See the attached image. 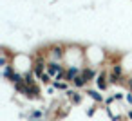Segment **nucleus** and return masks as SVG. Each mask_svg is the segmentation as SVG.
Wrapping results in <instances>:
<instances>
[{
	"label": "nucleus",
	"instance_id": "nucleus-1",
	"mask_svg": "<svg viewBox=\"0 0 132 121\" xmlns=\"http://www.w3.org/2000/svg\"><path fill=\"white\" fill-rule=\"evenodd\" d=\"M63 63L67 67L74 65V67H83L87 63V58H85V49H81L80 45L76 44H67L65 45V58H63Z\"/></svg>",
	"mask_w": 132,
	"mask_h": 121
},
{
	"label": "nucleus",
	"instance_id": "nucleus-2",
	"mask_svg": "<svg viewBox=\"0 0 132 121\" xmlns=\"http://www.w3.org/2000/svg\"><path fill=\"white\" fill-rule=\"evenodd\" d=\"M11 63H13V67H15L16 71H20L22 74H27V72H33L35 58H31V56L26 54V53H15Z\"/></svg>",
	"mask_w": 132,
	"mask_h": 121
},
{
	"label": "nucleus",
	"instance_id": "nucleus-3",
	"mask_svg": "<svg viewBox=\"0 0 132 121\" xmlns=\"http://www.w3.org/2000/svg\"><path fill=\"white\" fill-rule=\"evenodd\" d=\"M85 58H87V63L94 65V67H101L105 63V60H107V54H105V51L101 47L90 45V47L85 49Z\"/></svg>",
	"mask_w": 132,
	"mask_h": 121
},
{
	"label": "nucleus",
	"instance_id": "nucleus-4",
	"mask_svg": "<svg viewBox=\"0 0 132 121\" xmlns=\"http://www.w3.org/2000/svg\"><path fill=\"white\" fill-rule=\"evenodd\" d=\"M44 54L47 62H63L65 58V44H51L44 47Z\"/></svg>",
	"mask_w": 132,
	"mask_h": 121
},
{
	"label": "nucleus",
	"instance_id": "nucleus-5",
	"mask_svg": "<svg viewBox=\"0 0 132 121\" xmlns=\"http://www.w3.org/2000/svg\"><path fill=\"white\" fill-rule=\"evenodd\" d=\"M63 96L71 101V105H72V107H80V105L83 103V99H85V94L81 92V89H76V87L67 89V90L63 92Z\"/></svg>",
	"mask_w": 132,
	"mask_h": 121
},
{
	"label": "nucleus",
	"instance_id": "nucleus-6",
	"mask_svg": "<svg viewBox=\"0 0 132 121\" xmlns=\"http://www.w3.org/2000/svg\"><path fill=\"white\" fill-rule=\"evenodd\" d=\"M94 83H96V87L100 89V90H109V87L112 85L110 83V76H109V71L107 69H100V72H98V76H96V80H94Z\"/></svg>",
	"mask_w": 132,
	"mask_h": 121
},
{
	"label": "nucleus",
	"instance_id": "nucleus-7",
	"mask_svg": "<svg viewBox=\"0 0 132 121\" xmlns=\"http://www.w3.org/2000/svg\"><path fill=\"white\" fill-rule=\"evenodd\" d=\"M87 98H89V99H92L94 103L105 105V96H103V90H100L98 87H96V89H87Z\"/></svg>",
	"mask_w": 132,
	"mask_h": 121
},
{
	"label": "nucleus",
	"instance_id": "nucleus-8",
	"mask_svg": "<svg viewBox=\"0 0 132 121\" xmlns=\"http://www.w3.org/2000/svg\"><path fill=\"white\" fill-rule=\"evenodd\" d=\"M13 54H15V53H11L7 47H2V51H0V67L9 65V63L13 62Z\"/></svg>",
	"mask_w": 132,
	"mask_h": 121
},
{
	"label": "nucleus",
	"instance_id": "nucleus-9",
	"mask_svg": "<svg viewBox=\"0 0 132 121\" xmlns=\"http://www.w3.org/2000/svg\"><path fill=\"white\" fill-rule=\"evenodd\" d=\"M119 62L123 65V69L127 71V74H132V53H125L119 56Z\"/></svg>",
	"mask_w": 132,
	"mask_h": 121
},
{
	"label": "nucleus",
	"instance_id": "nucleus-10",
	"mask_svg": "<svg viewBox=\"0 0 132 121\" xmlns=\"http://www.w3.org/2000/svg\"><path fill=\"white\" fill-rule=\"evenodd\" d=\"M71 83H72V87H76V89H85V87L89 85V81L85 80V76H83L81 72H80V74H78V76H76Z\"/></svg>",
	"mask_w": 132,
	"mask_h": 121
},
{
	"label": "nucleus",
	"instance_id": "nucleus-11",
	"mask_svg": "<svg viewBox=\"0 0 132 121\" xmlns=\"http://www.w3.org/2000/svg\"><path fill=\"white\" fill-rule=\"evenodd\" d=\"M128 76H130V78H132V74H128Z\"/></svg>",
	"mask_w": 132,
	"mask_h": 121
}]
</instances>
